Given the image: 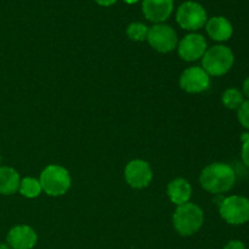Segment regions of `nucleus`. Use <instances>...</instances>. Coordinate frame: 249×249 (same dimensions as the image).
Masks as SVG:
<instances>
[{"label": "nucleus", "mask_w": 249, "mask_h": 249, "mask_svg": "<svg viewBox=\"0 0 249 249\" xmlns=\"http://www.w3.org/2000/svg\"><path fill=\"white\" fill-rule=\"evenodd\" d=\"M199 184L207 192L215 195L224 194L235 186L236 173L228 163H212L201 172Z\"/></svg>", "instance_id": "obj_1"}, {"label": "nucleus", "mask_w": 249, "mask_h": 249, "mask_svg": "<svg viewBox=\"0 0 249 249\" xmlns=\"http://www.w3.org/2000/svg\"><path fill=\"white\" fill-rule=\"evenodd\" d=\"M203 223V211L201 207L191 202L178 206L173 214V225L177 232L184 237L195 235L202 228Z\"/></svg>", "instance_id": "obj_2"}, {"label": "nucleus", "mask_w": 249, "mask_h": 249, "mask_svg": "<svg viewBox=\"0 0 249 249\" xmlns=\"http://www.w3.org/2000/svg\"><path fill=\"white\" fill-rule=\"evenodd\" d=\"M235 56L226 45H214L207 49L202 57V68L209 77H221L232 68Z\"/></svg>", "instance_id": "obj_3"}, {"label": "nucleus", "mask_w": 249, "mask_h": 249, "mask_svg": "<svg viewBox=\"0 0 249 249\" xmlns=\"http://www.w3.org/2000/svg\"><path fill=\"white\" fill-rule=\"evenodd\" d=\"M39 182L46 195L51 197L63 196L70 190L72 179L70 172L58 164H50L41 172Z\"/></svg>", "instance_id": "obj_4"}, {"label": "nucleus", "mask_w": 249, "mask_h": 249, "mask_svg": "<svg viewBox=\"0 0 249 249\" xmlns=\"http://www.w3.org/2000/svg\"><path fill=\"white\" fill-rule=\"evenodd\" d=\"M220 216L230 225H243L249 221V198L229 196L219 204Z\"/></svg>", "instance_id": "obj_5"}, {"label": "nucleus", "mask_w": 249, "mask_h": 249, "mask_svg": "<svg viewBox=\"0 0 249 249\" xmlns=\"http://www.w3.org/2000/svg\"><path fill=\"white\" fill-rule=\"evenodd\" d=\"M208 17L207 11L201 4L196 1H186L181 4L177 12V22L182 29L197 31L206 26Z\"/></svg>", "instance_id": "obj_6"}, {"label": "nucleus", "mask_w": 249, "mask_h": 249, "mask_svg": "<svg viewBox=\"0 0 249 249\" xmlns=\"http://www.w3.org/2000/svg\"><path fill=\"white\" fill-rule=\"evenodd\" d=\"M147 41L153 50L162 53H168L178 46L177 32L164 23H156L148 29Z\"/></svg>", "instance_id": "obj_7"}, {"label": "nucleus", "mask_w": 249, "mask_h": 249, "mask_svg": "<svg viewBox=\"0 0 249 249\" xmlns=\"http://www.w3.org/2000/svg\"><path fill=\"white\" fill-rule=\"evenodd\" d=\"M124 178H125L126 184L133 189H145L153 179L152 168L146 160H130L124 169Z\"/></svg>", "instance_id": "obj_8"}, {"label": "nucleus", "mask_w": 249, "mask_h": 249, "mask_svg": "<svg viewBox=\"0 0 249 249\" xmlns=\"http://www.w3.org/2000/svg\"><path fill=\"white\" fill-rule=\"evenodd\" d=\"M178 53L186 62H194L203 57L207 49V40L202 34L190 33L178 43Z\"/></svg>", "instance_id": "obj_9"}, {"label": "nucleus", "mask_w": 249, "mask_h": 249, "mask_svg": "<svg viewBox=\"0 0 249 249\" xmlns=\"http://www.w3.org/2000/svg\"><path fill=\"white\" fill-rule=\"evenodd\" d=\"M180 88L189 94H199L206 91L211 85V77L202 67H189L181 73L179 79Z\"/></svg>", "instance_id": "obj_10"}, {"label": "nucleus", "mask_w": 249, "mask_h": 249, "mask_svg": "<svg viewBox=\"0 0 249 249\" xmlns=\"http://www.w3.org/2000/svg\"><path fill=\"white\" fill-rule=\"evenodd\" d=\"M38 242V235L28 225L14 226L7 233V245L12 249H32Z\"/></svg>", "instance_id": "obj_11"}, {"label": "nucleus", "mask_w": 249, "mask_h": 249, "mask_svg": "<svg viewBox=\"0 0 249 249\" xmlns=\"http://www.w3.org/2000/svg\"><path fill=\"white\" fill-rule=\"evenodd\" d=\"M173 0H143L142 12L146 18L155 23H163L173 12Z\"/></svg>", "instance_id": "obj_12"}, {"label": "nucleus", "mask_w": 249, "mask_h": 249, "mask_svg": "<svg viewBox=\"0 0 249 249\" xmlns=\"http://www.w3.org/2000/svg\"><path fill=\"white\" fill-rule=\"evenodd\" d=\"M206 31L213 40L226 41L232 36L233 27L231 22L224 16H214L206 23Z\"/></svg>", "instance_id": "obj_13"}, {"label": "nucleus", "mask_w": 249, "mask_h": 249, "mask_svg": "<svg viewBox=\"0 0 249 249\" xmlns=\"http://www.w3.org/2000/svg\"><path fill=\"white\" fill-rule=\"evenodd\" d=\"M167 194L172 203L181 206L190 202L192 196V186L184 178H177L168 184Z\"/></svg>", "instance_id": "obj_14"}, {"label": "nucleus", "mask_w": 249, "mask_h": 249, "mask_svg": "<svg viewBox=\"0 0 249 249\" xmlns=\"http://www.w3.org/2000/svg\"><path fill=\"white\" fill-rule=\"evenodd\" d=\"M21 178L19 174L10 167H0V195L10 196L18 191Z\"/></svg>", "instance_id": "obj_15"}, {"label": "nucleus", "mask_w": 249, "mask_h": 249, "mask_svg": "<svg viewBox=\"0 0 249 249\" xmlns=\"http://www.w3.org/2000/svg\"><path fill=\"white\" fill-rule=\"evenodd\" d=\"M41 191L43 189H41L40 182L36 178H24L19 182L18 192L26 198H36L41 194Z\"/></svg>", "instance_id": "obj_16"}, {"label": "nucleus", "mask_w": 249, "mask_h": 249, "mask_svg": "<svg viewBox=\"0 0 249 249\" xmlns=\"http://www.w3.org/2000/svg\"><path fill=\"white\" fill-rule=\"evenodd\" d=\"M221 101L223 105L229 109H238L241 105L245 101V96H243V92H241L240 90L236 89V88H230V89H226L224 91L223 96H221Z\"/></svg>", "instance_id": "obj_17"}, {"label": "nucleus", "mask_w": 249, "mask_h": 249, "mask_svg": "<svg viewBox=\"0 0 249 249\" xmlns=\"http://www.w3.org/2000/svg\"><path fill=\"white\" fill-rule=\"evenodd\" d=\"M148 27L141 22H133L126 28V36L133 41H143L147 40Z\"/></svg>", "instance_id": "obj_18"}, {"label": "nucleus", "mask_w": 249, "mask_h": 249, "mask_svg": "<svg viewBox=\"0 0 249 249\" xmlns=\"http://www.w3.org/2000/svg\"><path fill=\"white\" fill-rule=\"evenodd\" d=\"M237 118L243 128L249 129V100H245L237 109Z\"/></svg>", "instance_id": "obj_19"}, {"label": "nucleus", "mask_w": 249, "mask_h": 249, "mask_svg": "<svg viewBox=\"0 0 249 249\" xmlns=\"http://www.w3.org/2000/svg\"><path fill=\"white\" fill-rule=\"evenodd\" d=\"M247 136H243V145L241 150V157H242L243 163L249 168V134H246Z\"/></svg>", "instance_id": "obj_20"}, {"label": "nucleus", "mask_w": 249, "mask_h": 249, "mask_svg": "<svg viewBox=\"0 0 249 249\" xmlns=\"http://www.w3.org/2000/svg\"><path fill=\"white\" fill-rule=\"evenodd\" d=\"M224 249H246V246L245 243L241 242V241L233 240L226 243V246L224 247Z\"/></svg>", "instance_id": "obj_21"}, {"label": "nucleus", "mask_w": 249, "mask_h": 249, "mask_svg": "<svg viewBox=\"0 0 249 249\" xmlns=\"http://www.w3.org/2000/svg\"><path fill=\"white\" fill-rule=\"evenodd\" d=\"M95 1L99 5H101V6H111V5H113L117 0H95Z\"/></svg>", "instance_id": "obj_22"}, {"label": "nucleus", "mask_w": 249, "mask_h": 249, "mask_svg": "<svg viewBox=\"0 0 249 249\" xmlns=\"http://www.w3.org/2000/svg\"><path fill=\"white\" fill-rule=\"evenodd\" d=\"M243 94H245L249 100V77L245 80V83H243Z\"/></svg>", "instance_id": "obj_23"}, {"label": "nucleus", "mask_w": 249, "mask_h": 249, "mask_svg": "<svg viewBox=\"0 0 249 249\" xmlns=\"http://www.w3.org/2000/svg\"><path fill=\"white\" fill-rule=\"evenodd\" d=\"M124 1H125L126 4H135V2H138L139 0H124Z\"/></svg>", "instance_id": "obj_24"}, {"label": "nucleus", "mask_w": 249, "mask_h": 249, "mask_svg": "<svg viewBox=\"0 0 249 249\" xmlns=\"http://www.w3.org/2000/svg\"><path fill=\"white\" fill-rule=\"evenodd\" d=\"M0 249H10L7 245H4V243H0Z\"/></svg>", "instance_id": "obj_25"}, {"label": "nucleus", "mask_w": 249, "mask_h": 249, "mask_svg": "<svg viewBox=\"0 0 249 249\" xmlns=\"http://www.w3.org/2000/svg\"><path fill=\"white\" fill-rule=\"evenodd\" d=\"M0 164H1V156H0Z\"/></svg>", "instance_id": "obj_26"}]
</instances>
